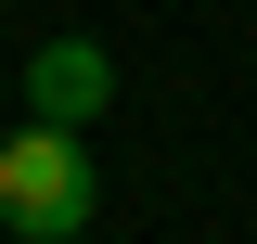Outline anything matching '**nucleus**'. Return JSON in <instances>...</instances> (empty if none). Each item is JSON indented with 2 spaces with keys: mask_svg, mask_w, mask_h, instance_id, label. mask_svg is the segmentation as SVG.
<instances>
[{
  "mask_svg": "<svg viewBox=\"0 0 257 244\" xmlns=\"http://www.w3.org/2000/svg\"><path fill=\"white\" fill-rule=\"evenodd\" d=\"M103 103H116V64H103L90 39H39V52H26V116H52V129H90Z\"/></svg>",
  "mask_w": 257,
  "mask_h": 244,
  "instance_id": "f03ea898",
  "label": "nucleus"
},
{
  "mask_svg": "<svg viewBox=\"0 0 257 244\" xmlns=\"http://www.w3.org/2000/svg\"><path fill=\"white\" fill-rule=\"evenodd\" d=\"M90 206H103V180H90V142H77V129L26 116L13 142H0V231L13 244H77Z\"/></svg>",
  "mask_w": 257,
  "mask_h": 244,
  "instance_id": "f257e3e1",
  "label": "nucleus"
}]
</instances>
